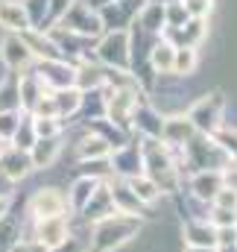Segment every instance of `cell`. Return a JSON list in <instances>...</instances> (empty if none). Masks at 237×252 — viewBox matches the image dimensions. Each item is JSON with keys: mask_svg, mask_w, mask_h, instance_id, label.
Here are the masks:
<instances>
[{"mask_svg": "<svg viewBox=\"0 0 237 252\" xmlns=\"http://www.w3.org/2000/svg\"><path fill=\"white\" fill-rule=\"evenodd\" d=\"M141 158H144V176H149L161 193L176 188L178 170L170 147H164L158 138H144L141 141Z\"/></svg>", "mask_w": 237, "mask_h": 252, "instance_id": "2", "label": "cell"}, {"mask_svg": "<svg viewBox=\"0 0 237 252\" xmlns=\"http://www.w3.org/2000/svg\"><path fill=\"white\" fill-rule=\"evenodd\" d=\"M184 244L199 247V250H217V229L208 220H190L184 223Z\"/></svg>", "mask_w": 237, "mask_h": 252, "instance_id": "21", "label": "cell"}, {"mask_svg": "<svg viewBox=\"0 0 237 252\" xmlns=\"http://www.w3.org/2000/svg\"><path fill=\"white\" fill-rule=\"evenodd\" d=\"M181 158H184L190 167H196V173H199V170H226V167L232 164L229 156L223 153V147H220L211 135H199V132L184 144Z\"/></svg>", "mask_w": 237, "mask_h": 252, "instance_id": "4", "label": "cell"}, {"mask_svg": "<svg viewBox=\"0 0 237 252\" xmlns=\"http://www.w3.org/2000/svg\"><path fill=\"white\" fill-rule=\"evenodd\" d=\"M30 241H35L41 250H53L61 247L70 238V223L67 217H44V220H32V229L27 235Z\"/></svg>", "mask_w": 237, "mask_h": 252, "instance_id": "9", "label": "cell"}, {"mask_svg": "<svg viewBox=\"0 0 237 252\" xmlns=\"http://www.w3.org/2000/svg\"><path fill=\"white\" fill-rule=\"evenodd\" d=\"M141 217L132 214H109L97 223H91L88 229V247L91 252H120L123 247H129L138 235H141Z\"/></svg>", "mask_w": 237, "mask_h": 252, "instance_id": "1", "label": "cell"}, {"mask_svg": "<svg viewBox=\"0 0 237 252\" xmlns=\"http://www.w3.org/2000/svg\"><path fill=\"white\" fill-rule=\"evenodd\" d=\"M199 67V53L196 47H176V59H173V76L190 79Z\"/></svg>", "mask_w": 237, "mask_h": 252, "instance_id": "29", "label": "cell"}, {"mask_svg": "<svg viewBox=\"0 0 237 252\" xmlns=\"http://www.w3.org/2000/svg\"><path fill=\"white\" fill-rule=\"evenodd\" d=\"M184 118L199 135H214L217 129H223V121H226V94L223 91L202 94L199 100H193Z\"/></svg>", "mask_w": 237, "mask_h": 252, "instance_id": "3", "label": "cell"}, {"mask_svg": "<svg viewBox=\"0 0 237 252\" xmlns=\"http://www.w3.org/2000/svg\"><path fill=\"white\" fill-rule=\"evenodd\" d=\"M53 100H56V112L59 118H73L82 106V91L79 88H61V91H53Z\"/></svg>", "mask_w": 237, "mask_h": 252, "instance_id": "28", "label": "cell"}, {"mask_svg": "<svg viewBox=\"0 0 237 252\" xmlns=\"http://www.w3.org/2000/svg\"><path fill=\"white\" fill-rule=\"evenodd\" d=\"M27 18H30V30H47V6L50 0H21Z\"/></svg>", "mask_w": 237, "mask_h": 252, "instance_id": "31", "label": "cell"}, {"mask_svg": "<svg viewBox=\"0 0 237 252\" xmlns=\"http://www.w3.org/2000/svg\"><path fill=\"white\" fill-rule=\"evenodd\" d=\"M235 229H237V208H235Z\"/></svg>", "mask_w": 237, "mask_h": 252, "instance_id": "43", "label": "cell"}, {"mask_svg": "<svg viewBox=\"0 0 237 252\" xmlns=\"http://www.w3.org/2000/svg\"><path fill=\"white\" fill-rule=\"evenodd\" d=\"M21 38H24V44L30 47V53H32L35 62H41V59H61L59 47L53 44V38H50L44 30H27V32H21Z\"/></svg>", "mask_w": 237, "mask_h": 252, "instance_id": "22", "label": "cell"}, {"mask_svg": "<svg viewBox=\"0 0 237 252\" xmlns=\"http://www.w3.org/2000/svg\"><path fill=\"white\" fill-rule=\"evenodd\" d=\"M61 153V135L59 138H38L32 147H30V161H32V170H50L56 164Z\"/></svg>", "mask_w": 237, "mask_h": 252, "instance_id": "19", "label": "cell"}, {"mask_svg": "<svg viewBox=\"0 0 237 252\" xmlns=\"http://www.w3.org/2000/svg\"><path fill=\"white\" fill-rule=\"evenodd\" d=\"M18 121H21V112H0V138H3L6 144H9V138L15 135Z\"/></svg>", "mask_w": 237, "mask_h": 252, "instance_id": "35", "label": "cell"}, {"mask_svg": "<svg viewBox=\"0 0 237 252\" xmlns=\"http://www.w3.org/2000/svg\"><path fill=\"white\" fill-rule=\"evenodd\" d=\"M173 59H176V47H173L170 41L158 38V41L152 44L149 56H147V64H149L152 73H158V76H170V73H173Z\"/></svg>", "mask_w": 237, "mask_h": 252, "instance_id": "23", "label": "cell"}, {"mask_svg": "<svg viewBox=\"0 0 237 252\" xmlns=\"http://www.w3.org/2000/svg\"><path fill=\"white\" fill-rule=\"evenodd\" d=\"M30 217L32 220H44V217H67L64 211H67V196L61 193L59 188H53V185H41V188L35 190L32 196H30Z\"/></svg>", "mask_w": 237, "mask_h": 252, "instance_id": "10", "label": "cell"}, {"mask_svg": "<svg viewBox=\"0 0 237 252\" xmlns=\"http://www.w3.org/2000/svg\"><path fill=\"white\" fill-rule=\"evenodd\" d=\"M97 179H91V176H76V182L70 185L67 190V208H73V211H82L85 208V202L91 199V193L97 190Z\"/></svg>", "mask_w": 237, "mask_h": 252, "instance_id": "25", "label": "cell"}, {"mask_svg": "<svg viewBox=\"0 0 237 252\" xmlns=\"http://www.w3.org/2000/svg\"><path fill=\"white\" fill-rule=\"evenodd\" d=\"M32 70L38 73V79L44 82L47 91H61V88H76V64L67 59H41L32 64Z\"/></svg>", "mask_w": 237, "mask_h": 252, "instance_id": "8", "label": "cell"}, {"mask_svg": "<svg viewBox=\"0 0 237 252\" xmlns=\"http://www.w3.org/2000/svg\"><path fill=\"white\" fill-rule=\"evenodd\" d=\"M0 62H3V67H6L9 73H24L27 67L35 64V59H32V53H30V47L24 44L21 35L6 32V35L0 38Z\"/></svg>", "mask_w": 237, "mask_h": 252, "instance_id": "11", "label": "cell"}, {"mask_svg": "<svg viewBox=\"0 0 237 252\" xmlns=\"http://www.w3.org/2000/svg\"><path fill=\"white\" fill-rule=\"evenodd\" d=\"M109 161H112L115 176H120V179H132V176H141V173H144L141 144H135V141H129V144H123L118 150H112Z\"/></svg>", "mask_w": 237, "mask_h": 252, "instance_id": "12", "label": "cell"}, {"mask_svg": "<svg viewBox=\"0 0 237 252\" xmlns=\"http://www.w3.org/2000/svg\"><path fill=\"white\" fill-rule=\"evenodd\" d=\"M123 182L129 185V190H132V193H135V196L147 205V208H149V205H155V202L161 199V190H158V185H155L149 176H144V173H141V176H132V179H123Z\"/></svg>", "mask_w": 237, "mask_h": 252, "instance_id": "26", "label": "cell"}, {"mask_svg": "<svg viewBox=\"0 0 237 252\" xmlns=\"http://www.w3.org/2000/svg\"><path fill=\"white\" fill-rule=\"evenodd\" d=\"M0 173L9 179V182H21L32 173V161H30V153L27 150H18L12 144H6L0 150Z\"/></svg>", "mask_w": 237, "mask_h": 252, "instance_id": "13", "label": "cell"}, {"mask_svg": "<svg viewBox=\"0 0 237 252\" xmlns=\"http://www.w3.org/2000/svg\"><path fill=\"white\" fill-rule=\"evenodd\" d=\"M56 27L82 38H94V41L103 35V21L97 15V6H91V0H73Z\"/></svg>", "mask_w": 237, "mask_h": 252, "instance_id": "5", "label": "cell"}, {"mask_svg": "<svg viewBox=\"0 0 237 252\" xmlns=\"http://www.w3.org/2000/svg\"><path fill=\"white\" fill-rule=\"evenodd\" d=\"M232 244H237V229L235 226L217 229V247H232Z\"/></svg>", "mask_w": 237, "mask_h": 252, "instance_id": "38", "label": "cell"}, {"mask_svg": "<svg viewBox=\"0 0 237 252\" xmlns=\"http://www.w3.org/2000/svg\"><path fill=\"white\" fill-rule=\"evenodd\" d=\"M18 94H21V112H32V106L44 94H50V91L44 88V82L38 79V73L32 67H27L24 73H18Z\"/></svg>", "mask_w": 237, "mask_h": 252, "instance_id": "18", "label": "cell"}, {"mask_svg": "<svg viewBox=\"0 0 237 252\" xmlns=\"http://www.w3.org/2000/svg\"><path fill=\"white\" fill-rule=\"evenodd\" d=\"M12 185H15V182H9V179L0 173V202H9V196H12Z\"/></svg>", "mask_w": 237, "mask_h": 252, "instance_id": "41", "label": "cell"}, {"mask_svg": "<svg viewBox=\"0 0 237 252\" xmlns=\"http://www.w3.org/2000/svg\"><path fill=\"white\" fill-rule=\"evenodd\" d=\"M70 3H73V0H50V6H47V30L59 24L61 15L70 9Z\"/></svg>", "mask_w": 237, "mask_h": 252, "instance_id": "36", "label": "cell"}, {"mask_svg": "<svg viewBox=\"0 0 237 252\" xmlns=\"http://www.w3.org/2000/svg\"><path fill=\"white\" fill-rule=\"evenodd\" d=\"M0 112H21L18 73H6V76L0 79Z\"/></svg>", "mask_w": 237, "mask_h": 252, "instance_id": "27", "label": "cell"}, {"mask_svg": "<svg viewBox=\"0 0 237 252\" xmlns=\"http://www.w3.org/2000/svg\"><path fill=\"white\" fill-rule=\"evenodd\" d=\"M211 205L226 208V211H235V208H237V190H232V188H226V185H223V190L214 196V202H211Z\"/></svg>", "mask_w": 237, "mask_h": 252, "instance_id": "37", "label": "cell"}, {"mask_svg": "<svg viewBox=\"0 0 237 252\" xmlns=\"http://www.w3.org/2000/svg\"><path fill=\"white\" fill-rule=\"evenodd\" d=\"M100 3H103V0H100Z\"/></svg>", "mask_w": 237, "mask_h": 252, "instance_id": "44", "label": "cell"}, {"mask_svg": "<svg viewBox=\"0 0 237 252\" xmlns=\"http://www.w3.org/2000/svg\"><path fill=\"white\" fill-rule=\"evenodd\" d=\"M226 185V179H223V170H199V173H193L190 176V193L196 196V199H202V202H214V196L223 190Z\"/></svg>", "mask_w": 237, "mask_h": 252, "instance_id": "16", "label": "cell"}, {"mask_svg": "<svg viewBox=\"0 0 237 252\" xmlns=\"http://www.w3.org/2000/svg\"><path fill=\"white\" fill-rule=\"evenodd\" d=\"M9 252H44V250H41L35 241H30V238H21V241H15V244H12V250H9Z\"/></svg>", "mask_w": 237, "mask_h": 252, "instance_id": "39", "label": "cell"}, {"mask_svg": "<svg viewBox=\"0 0 237 252\" xmlns=\"http://www.w3.org/2000/svg\"><path fill=\"white\" fill-rule=\"evenodd\" d=\"M184 21H187V12H184V6L178 0L164 6V30H178Z\"/></svg>", "mask_w": 237, "mask_h": 252, "instance_id": "32", "label": "cell"}, {"mask_svg": "<svg viewBox=\"0 0 237 252\" xmlns=\"http://www.w3.org/2000/svg\"><path fill=\"white\" fill-rule=\"evenodd\" d=\"M178 3L184 6L187 18H202V21H208L211 12H214V0H178Z\"/></svg>", "mask_w": 237, "mask_h": 252, "instance_id": "33", "label": "cell"}, {"mask_svg": "<svg viewBox=\"0 0 237 252\" xmlns=\"http://www.w3.org/2000/svg\"><path fill=\"white\" fill-rule=\"evenodd\" d=\"M129 124L135 126V132H138L141 138H158V135H161V124H164V118L152 109L149 100H141Z\"/></svg>", "mask_w": 237, "mask_h": 252, "instance_id": "17", "label": "cell"}, {"mask_svg": "<svg viewBox=\"0 0 237 252\" xmlns=\"http://www.w3.org/2000/svg\"><path fill=\"white\" fill-rule=\"evenodd\" d=\"M0 30L15 32V35L30 30V18H27L21 0H0Z\"/></svg>", "mask_w": 237, "mask_h": 252, "instance_id": "20", "label": "cell"}, {"mask_svg": "<svg viewBox=\"0 0 237 252\" xmlns=\"http://www.w3.org/2000/svg\"><path fill=\"white\" fill-rule=\"evenodd\" d=\"M76 156H79V161H94V158H109L112 156V147L100 138V135H94V132H85L82 138H79V144H76Z\"/></svg>", "mask_w": 237, "mask_h": 252, "instance_id": "24", "label": "cell"}, {"mask_svg": "<svg viewBox=\"0 0 237 252\" xmlns=\"http://www.w3.org/2000/svg\"><path fill=\"white\" fill-rule=\"evenodd\" d=\"M94 59L109 70H129V30H109L94 41Z\"/></svg>", "mask_w": 237, "mask_h": 252, "instance_id": "6", "label": "cell"}, {"mask_svg": "<svg viewBox=\"0 0 237 252\" xmlns=\"http://www.w3.org/2000/svg\"><path fill=\"white\" fill-rule=\"evenodd\" d=\"M82 214V220L91 226V223H97V220H103V217H109V214H115V202H112V190H109V182H100L97 190L91 193V199L85 202V208L79 211Z\"/></svg>", "mask_w": 237, "mask_h": 252, "instance_id": "15", "label": "cell"}, {"mask_svg": "<svg viewBox=\"0 0 237 252\" xmlns=\"http://www.w3.org/2000/svg\"><path fill=\"white\" fill-rule=\"evenodd\" d=\"M223 179H226V188L237 190V164H229V167L223 170Z\"/></svg>", "mask_w": 237, "mask_h": 252, "instance_id": "40", "label": "cell"}, {"mask_svg": "<svg viewBox=\"0 0 237 252\" xmlns=\"http://www.w3.org/2000/svg\"><path fill=\"white\" fill-rule=\"evenodd\" d=\"M184 252H217V250H199V247H187Z\"/></svg>", "mask_w": 237, "mask_h": 252, "instance_id": "42", "label": "cell"}, {"mask_svg": "<svg viewBox=\"0 0 237 252\" xmlns=\"http://www.w3.org/2000/svg\"><path fill=\"white\" fill-rule=\"evenodd\" d=\"M38 138H35V126H32V115L30 112H21V121H18V129H15V135L9 138V144L12 147H18V150H27L30 153V147L35 144Z\"/></svg>", "mask_w": 237, "mask_h": 252, "instance_id": "30", "label": "cell"}, {"mask_svg": "<svg viewBox=\"0 0 237 252\" xmlns=\"http://www.w3.org/2000/svg\"><path fill=\"white\" fill-rule=\"evenodd\" d=\"M196 135V129L190 126V121L184 118V115H170V118H164V124H161V135H158V141L164 144V147H170L173 153H181L184 150V144L190 141Z\"/></svg>", "mask_w": 237, "mask_h": 252, "instance_id": "14", "label": "cell"}, {"mask_svg": "<svg viewBox=\"0 0 237 252\" xmlns=\"http://www.w3.org/2000/svg\"><path fill=\"white\" fill-rule=\"evenodd\" d=\"M147 0H103L97 3V15L103 21V32L109 30H129L138 18V12L144 9Z\"/></svg>", "mask_w": 237, "mask_h": 252, "instance_id": "7", "label": "cell"}, {"mask_svg": "<svg viewBox=\"0 0 237 252\" xmlns=\"http://www.w3.org/2000/svg\"><path fill=\"white\" fill-rule=\"evenodd\" d=\"M32 118H59V112H56V100H53V91L50 94H44L35 106H32V112H30ZM61 121V118H59Z\"/></svg>", "mask_w": 237, "mask_h": 252, "instance_id": "34", "label": "cell"}]
</instances>
